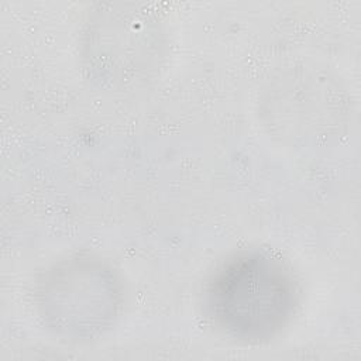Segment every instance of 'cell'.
Masks as SVG:
<instances>
[{
  "label": "cell",
  "mask_w": 361,
  "mask_h": 361,
  "mask_svg": "<svg viewBox=\"0 0 361 361\" xmlns=\"http://www.w3.org/2000/svg\"><path fill=\"white\" fill-rule=\"evenodd\" d=\"M206 300L210 316L224 333L247 343H259L289 322L298 290L281 261L262 251H244L214 272Z\"/></svg>",
  "instance_id": "1"
},
{
  "label": "cell",
  "mask_w": 361,
  "mask_h": 361,
  "mask_svg": "<svg viewBox=\"0 0 361 361\" xmlns=\"http://www.w3.org/2000/svg\"><path fill=\"white\" fill-rule=\"evenodd\" d=\"M37 310L55 334L89 340L118 317L123 289L117 274L93 257H71L47 269L35 288Z\"/></svg>",
  "instance_id": "2"
}]
</instances>
